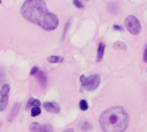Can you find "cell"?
Wrapping results in <instances>:
<instances>
[{
  "instance_id": "11",
  "label": "cell",
  "mask_w": 147,
  "mask_h": 132,
  "mask_svg": "<svg viewBox=\"0 0 147 132\" xmlns=\"http://www.w3.org/2000/svg\"><path fill=\"white\" fill-rule=\"evenodd\" d=\"M80 129L83 131H90L93 129L91 124L88 121H83L80 123V125H79Z\"/></svg>"
},
{
  "instance_id": "6",
  "label": "cell",
  "mask_w": 147,
  "mask_h": 132,
  "mask_svg": "<svg viewBox=\"0 0 147 132\" xmlns=\"http://www.w3.org/2000/svg\"><path fill=\"white\" fill-rule=\"evenodd\" d=\"M35 76H36V78H37L38 82L41 85V87H45L47 85V77L45 72L39 70Z\"/></svg>"
},
{
  "instance_id": "22",
  "label": "cell",
  "mask_w": 147,
  "mask_h": 132,
  "mask_svg": "<svg viewBox=\"0 0 147 132\" xmlns=\"http://www.w3.org/2000/svg\"><path fill=\"white\" fill-rule=\"evenodd\" d=\"M143 59H144V62L147 64V45L146 46V49H145V52H144V56H143Z\"/></svg>"
},
{
  "instance_id": "2",
  "label": "cell",
  "mask_w": 147,
  "mask_h": 132,
  "mask_svg": "<svg viewBox=\"0 0 147 132\" xmlns=\"http://www.w3.org/2000/svg\"><path fill=\"white\" fill-rule=\"evenodd\" d=\"M129 117L121 107H113L104 111L99 119L102 132H124L128 125Z\"/></svg>"
},
{
  "instance_id": "25",
  "label": "cell",
  "mask_w": 147,
  "mask_h": 132,
  "mask_svg": "<svg viewBox=\"0 0 147 132\" xmlns=\"http://www.w3.org/2000/svg\"><path fill=\"white\" fill-rule=\"evenodd\" d=\"M1 3H2V1H0V4H1Z\"/></svg>"
},
{
  "instance_id": "8",
  "label": "cell",
  "mask_w": 147,
  "mask_h": 132,
  "mask_svg": "<svg viewBox=\"0 0 147 132\" xmlns=\"http://www.w3.org/2000/svg\"><path fill=\"white\" fill-rule=\"evenodd\" d=\"M9 89H10V87L8 83L3 84V86L0 89V96L1 97H9Z\"/></svg>"
},
{
  "instance_id": "19",
  "label": "cell",
  "mask_w": 147,
  "mask_h": 132,
  "mask_svg": "<svg viewBox=\"0 0 147 132\" xmlns=\"http://www.w3.org/2000/svg\"><path fill=\"white\" fill-rule=\"evenodd\" d=\"M4 80H5V71L3 67H0V84H2Z\"/></svg>"
},
{
  "instance_id": "9",
  "label": "cell",
  "mask_w": 147,
  "mask_h": 132,
  "mask_svg": "<svg viewBox=\"0 0 147 132\" xmlns=\"http://www.w3.org/2000/svg\"><path fill=\"white\" fill-rule=\"evenodd\" d=\"M19 109H20V104H19V103H16V104L13 107V108H12V110H11V112H10L9 118V122H11V121L15 119V117L16 116L17 113L19 112Z\"/></svg>"
},
{
  "instance_id": "20",
  "label": "cell",
  "mask_w": 147,
  "mask_h": 132,
  "mask_svg": "<svg viewBox=\"0 0 147 132\" xmlns=\"http://www.w3.org/2000/svg\"><path fill=\"white\" fill-rule=\"evenodd\" d=\"M73 3H74V5H75L77 8H78V9H83V8H84V4H83L80 1H78V0H74V1H73Z\"/></svg>"
},
{
  "instance_id": "5",
  "label": "cell",
  "mask_w": 147,
  "mask_h": 132,
  "mask_svg": "<svg viewBox=\"0 0 147 132\" xmlns=\"http://www.w3.org/2000/svg\"><path fill=\"white\" fill-rule=\"evenodd\" d=\"M43 107L47 112L52 113H59L60 112V107L59 104L55 102H45Z\"/></svg>"
},
{
  "instance_id": "24",
  "label": "cell",
  "mask_w": 147,
  "mask_h": 132,
  "mask_svg": "<svg viewBox=\"0 0 147 132\" xmlns=\"http://www.w3.org/2000/svg\"><path fill=\"white\" fill-rule=\"evenodd\" d=\"M63 132H74V131H73L72 129H67V130L64 131Z\"/></svg>"
},
{
  "instance_id": "3",
  "label": "cell",
  "mask_w": 147,
  "mask_h": 132,
  "mask_svg": "<svg viewBox=\"0 0 147 132\" xmlns=\"http://www.w3.org/2000/svg\"><path fill=\"white\" fill-rule=\"evenodd\" d=\"M80 81L82 82V86L87 91H94L99 87L101 78L98 75H92L89 77H86L85 76L82 75L80 77Z\"/></svg>"
},
{
  "instance_id": "13",
  "label": "cell",
  "mask_w": 147,
  "mask_h": 132,
  "mask_svg": "<svg viewBox=\"0 0 147 132\" xmlns=\"http://www.w3.org/2000/svg\"><path fill=\"white\" fill-rule=\"evenodd\" d=\"M40 106V101L38 100H34V99H30L27 104V108H29V107H39Z\"/></svg>"
},
{
  "instance_id": "1",
  "label": "cell",
  "mask_w": 147,
  "mask_h": 132,
  "mask_svg": "<svg viewBox=\"0 0 147 132\" xmlns=\"http://www.w3.org/2000/svg\"><path fill=\"white\" fill-rule=\"evenodd\" d=\"M22 15L28 21L40 26L47 31H53L59 26L57 15L47 10L42 0H28L21 7Z\"/></svg>"
},
{
  "instance_id": "23",
  "label": "cell",
  "mask_w": 147,
  "mask_h": 132,
  "mask_svg": "<svg viewBox=\"0 0 147 132\" xmlns=\"http://www.w3.org/2000/svg\"><path fill=\"white\" fill-rule=\"evenodd\" d=\"M113 28H114V30H117V31H122L123 30V28L121 26H118V25H114Z\"/></svg>"
},
{
  "instance_id": "10",
  "label": "cell",
  "mask_w": 147,
  "mask_h": 132,
  "mask_svg": "<svg viewBox=\"0 0 147 132\" xmlns=\"http://www.w3.org/2000/svg\"><path fill=\"white\" fill-rule=\"evenodd\" d=\"M47 60L52 64H59L64 61V58L61 56H50L47 58Z\"/></svg>"
},
{
  "instance_id": "18",
  "label": "cell",
  "mask_w": 147,
  "mask_h": 132,
  "mask_svg": "<svg viewBox=\"0 0 147 132\" xmlns=\"http://www.w3.org/2000/svg\"><path fill=\"white\" fill-rule=\"evenodd\" d=\"M41 132H53V127H52L50 125H48V124L44 125H42Z\"/></svg>"
},
{
  "instance_id": "16",
  "label": "cell",
  "mask_w": 147,
  "mask_h": 132,
  "mask_svg": "<svg viewBox=\"0 0 147 132\" xmlns=\"http://www.w3.org/2000/svg\"><path fill=\"white\" fill-rule=\"evenodd\" d=\"M79 107H80V109H81L82 111H84V112L87 111V110H88V107H89L87 101H86L85 100H82V101L79 102Z\"/></svg>"
},
{
  "instance_id": "4",
  "label": "cell",
  "mask_w": 147,
  "mask_h": 132,
  "mask_svg": "<svg viewBox=\"0 0 147 132\" xmlns=\"http://www.w3.org/2000/svg\"><path fill=\"white\" fill-rule=\"evenodd\" d=\"M125 27L130 34L137 35L141 32V24L139 19L134 15H128L125 19Z\"/></svg>"
},
{
  "instance_id": "12",
  "label": "cell",
  "mask_w": 147,
  "mask_h": 132,
  "mask_svg": "<svg viewBox=\"0 0 147 132\" xmlns=\"http://www.w3.org/2000/svg\"><path fill=\"white\" fill-rule=\"evenodd\" d=\"M42 125H40L39 123L34 122L30 125L29 126V131L30 132H41Z\"/></svg>"
},
{
  "instance_id": "15",
  "label": "cell",
  "mask_w": 147,
  "mask_h": 132,
  "mask_svg": "<svg viewBox=\"0 0 147 132\" xmlns=\"http://www.w3.org/2000/svg\"><path fill=\"white\" fill-rule=\"evenodd\" d=\"M114 47L115 49H121V50H125L127 48V46L125 43L123 42H121V41H116L115 44H114Z\"/></svg>"
},
{
  "instance_id": "17",
  "label": "cell",
  "mask_w": 147,
  "mask_h": 132,
  "mask_svg": "<svg viewBox=\"0 0 147 132\" xmlns=\"http://www.w3.org/2000/svg\"><path fill=\"white\" fill-rule=\"evenodd\" d=\"M41 113V110L40 107H33L32 110H31V116L32 117H36L38 115H40Z\"/></svg>"
},
{
  "instance_id": "14",
  "label": "cell",
  "mask_w": 147,
  "mask_h": 132,
  "mask_svg": "<svg viewBox=\"0 0 147 132\" xmlns=\"http://www.w3.org/2000/svg\"><path fill=\"white\" fill-rule=\"evenodd\" d=\"M9 101V97H1L0 100V112H3L7 107Z\"/></svg>"
},
{
  "instance_id": "21",
  "label": "cell",
  "mask_w": 147,
  "mask_h": 132,
  "mask_svg": "<svg viewBox=\"0 0 147 132\" xmlns=\"http://www.w3.org/2000/svg\"><path fill=\"white\" fill-rule=\"evenodd\" d=\"M38 71H39V68H38V67H33V68L31 69L30 74H31V75H33V76H34V75L35 76V75L37 74V72H38Z\"/></svg>"
},
{
  "instance_id": "7",
  "label": "cell",
  "mask_w": 147,
  "mask_h": 132,
  "mask_svg": "<svg viewBox=\"0 0 147 132\" xmlns=\"http://www.w3.org/2000/svg\"><path fill=\"white\" fill-rule=\"evenodd\" d=\"M104 50H105V45L102 42H100L99 46H98V50H97V62H100L104 55Z\"/></svg>"
}]
</instances>
